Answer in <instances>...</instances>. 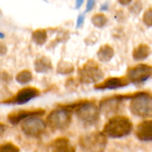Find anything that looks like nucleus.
Masks as SVG:
<instances>
[{"mask_svg": "<svg viewBox=\"0 0 152 152\" xmlns=\"http://www.w3.org/2000/svg\"><path fill=\"white\" fill-rule=\"evenodd\" d=\"M62 106L75 113L77 118L87 126L95 125L99 120L100 111L94 100L82 99Z\"/></svg>", "mask_w": 152, "mask_h": 152, "instance_id": "nucleus-1", "label": "nucleus"}, {"mask_svg": "<svg viewBox=\"0 0 152 152\" xmlns=\"http://www.w3.org/2000/svg\"><path fill=\"white\" fill-rule=\"evenodd\" d=\"M133 128V123L128 117L114 116L105 124L102 133L107 137L122 138L130 134Z\"/></svg>", "mask_w": 152, "mask_h": 152, "instance_id": "nucleus-2", "label": "nucleus"}, {"mask_svg": "<svg viewBox=\"0 0 152 152\" xmlns=\"http://www.w3.org/2000/svg\"><path fill=\"white\" fill-rule=\"evenodd\" d=\"M129 108L133 115L141 118L152 117V96L146 91L135 92Z\"/></svg>", "mask_w": 152, "mask_h": 152, "instance_id": "nucleus-3", "label": "nucleus"}, {"mask_svg": "<svg viewBox=\"0 0 152 152\" xmlns=\"http://www.w3.org/2000/svg\"><path fill=\"white\" fill-rule=\"evenodd\" d=\"M72 121V112L62 105L50 111L46 117V123L53 130H66Z\"/></svg>", "mask_w": 152, "mask_h": 152, "instance_id": "nucleus-4", "label": "nucleus"}, {"mask_svg": "<svg viewBox=\"0 0 152 152\" xmlns=\"http://www.w3.org/2000/svg\"><path fill=\"white\" fill-rule=\"evenodd\" d=\"M104 72L96 61L88 60L78 70V80L82 84L99 83L104 77Z\"/></svg>", "mask_w": 152, "mask_h": 152, "instance_id": "nucleus-5", "label": "nucleus"}, {"mask_svg": "<svg viewBox=\"0 0 152 152\" xmlns=\"http://www.w3.org/2000/svg\"><path fill=\"white\" fill-rule=\"evenodd\" d=\"M79 142L83 152H103L107 145V137L102 132H92L82 136Z\"/></svg>", "mask_w": 152, "mask_h": 152, "instance_id": "nucleus-6", "label": "nucleus"}, {"mask_svg": "<svg viewBox=\"0 0 152 152\" xmlns=\"http://www.w3.org/2000/svg\"><path fill=\"white\" fill-rule=\"evenodd\" d=\"M47 123L41 117H31L25 119L21 123V129L23 133L31 137H40L45 131Z\"/></svg>", "mask_w": 152, "mask_h": 152, "instance_id": "nucleus-7", "label": "nucleus"}, {"mask_svg": "<svg viewBox=\"0 0 152 152\" xmlns=\"http://www.w3.org/2000/svg\"><path fill=\"white\" fill-rule=\"evenodd\" d=\"M40 91L35 87H25L20 89L13 96L1 101L0 104L3 105H23L30 102L34 98L39 96Z\"/></svg>", "mask_w": 152, "mask_h": 152, "instance_id": "nucleus-8", "label": "nucleus"}, {"mask_svg": "<svg viewBox=\"0 0 152 152\" xmlns=\"http://www.w3.org/2000/svg\"><path fill=\"white\" fill-rule=\"evenodd\" d=\"M124 101L123 94H116L103 98L99 102L100 113L105 117H114L119 112L122 102Z\"/></svg>", "mask_w": 152, "mask_h": 152, "instance_id": "nucleus-9", "label": "nucleus"}, {"mask_svg": "<svg viewBox=\"0 0 152 152\" xmlns=\"http://www.w3.org/2000/svg\"><path fill=\"white\" fill-rule=\"evenodd\" d=\"M152 75V66L147 64H138L127 70L126 77L130 83L140 84L146 81Z\"/></svg>", "mask_w": 152, "mask_h": 152, "instance_id": "nucleus-10", "label": "nucleus"}, {"mask_svg": "<svg viewBox=\"0 0 152 152\" xmlns=\"http://www.w3.org/2000/svg\"><path fill=\"white\" fill-rule=\"evenodd\" d=\"M45 114V110L41 108L31 109H20L13 111L7 115V120L12 125H17L31 117H42Z\"/></svg>", "mask_w": 152, "mask_h": 152, "instance_id": "nucleus-11", "label": "nucleus"}, {"mask_svg": "<svg viewBox=\"0 0 152 152\" xmlns=\"http://www.w3.org/2000/svg\"><path fill=\"white\" fill-rule=\"evenodd\" d=\"M130 84V82L128 80L126 76L122 77H108L102 82L95 84L94 86L96 90H116L128 86Z\"/></svg>", "mask_w": 152, "mask_h": 152, "instance_id": "nucleus-12", "label": "nucleus"}, {"mask_svg": "<svg viewBox=\"0 0 152 152\" xmlns=\"http://www.w3.org/2000/svg\"><path fill=\"white\" fill-rule=\"evenodd\" d=\"M135 134L142 142L152 141V120H147L140 123L137 126Z\"/></svg>", "mask_w": 152, "mask_h": 152, "instance_id": "nucleus-13", "label": "nucleus"}, {"mask_svg": "<svg viewBox=\"0 0 152 152\" xmlns=\"http://www.w3.org/2000/svg\"><path fill=\"white\" fill-rule=\"evenodd\" d=\"M52 152H76V149L66 137H58L52 142Z\"/></svg>", "mask_w": 152, "mask_h": 152, "instance_id": "nucleus-14", "label": "nucleus"}, {"mask_svg": "<svg viewBox=\"0 0 152 152\" xmlns=\"http://www.w3.org/2000/svg\"><path fill=\"white\" fill-rule=\"evenodd\" d=\"M53 65L50 59L45 56L37 58L34 62V69L37 73L44 74L52 70Z\"/></svg>", "mask_w": 152, "mask_h": 152, "instance_id": "nucleus-15", "label": "nucleus"}, {"mask_svg": "<svg viewBox=\"0 0 152 152\" xmlns=\"http://www.w3.org/2000/svg\"><path fill=\"white\" fill-rule=\"evenodd\" d=\"M151 53V48L145 43L140 44L134 49L132 57L136 61H142L147 59Z\"/></svg>", "mask_w": 152, "mask_h": 152, "instance_id": "nucleus-16", "label": "nucleus"}, {"mask_svg": "<svg viewBox=\"0 0 152 152\" xmlns=\"http://www.w3.org/2000/svg\"><path fill=\"white\" fill-rule=\"evenodd\" d=\"M98 59L100 62H107L111 61L114 56V50L110 45L105 44L101 46L96 53Z\"/></svg>", "mask_w": 152, "mask_h": 152, "instance_id": "nucleus-17", "label": "nucleus"}, {"mask_svg": "<svg viewBox=\"0 0 152 152\" xmlns=\"http://www.w3.org/2000/svg\"><path fill=\"white\" fill-rule=\"evenodd\" d=\"M33 42L37 45L42 46L45 44L48 39L47 31L45 29H37L32 33L31 36Z\"/></svg>", "mask_w": 152, "mask_h": 152, "instance_id": "nucleus-18", "label": "nucleus"}, {"mask_svg": "<svg viewBox=\"0 0 152 152\" xmlns=\"http://www.w3.org/2000/svg\"><path fill=\"white\" fill-rule=\"evenodd\" d=\"M74 71V66L71 62L60 60L56 67V72L62 75H69Z\"/></svg>", "mask_w": 152, "mask_h": 152, "instance_id": "nucleus-19", "label": "nucleus"}, {"mask_svg": "<svg viewBox=\"0 0 152 152\" xmlns=\"http://www.w3.org/2000/svg\"><path fill=\"white\" fill-rule=\"evenodd\" d=\"M91 23L95 27L99 28H102L105 26L108 22V18L104 13H97L93 15L91 17Z\"/></svg>", "mask_w": 152, "mask_h": 152, "instance_id": "nucleus-20", "label": "nucleus"}, {"mask_svg": "<svg viewBox=\"0 0 152 152\" xmlns=\"http://www.w3.org/2000/svg\"><path fill=\"white\" fill-rule=\"evenodd\" d=\"M33 80V74L28 70H23L18 73L16 76V80L18 83L22 85L27 84Z\"/></svg>", "mask_w": 152, "mask_h": 152, "instance_id": "nucleus-21", "label": "nucleus"}, {"mask_svg": "<svg viewBox=\"0 0 152 152\" xmlns=\"http://www.w3.org/2000/svg\"><path fill=\"white\" fill-rule=\"evenodd\" d=\"M0 152H20V150L13 143L6 142L0 145Z\"/></svg>", "mask_w": 152, "mask_h": 152, "instance_id": "nucleus-22", "label": "nucleus"}, {"mask_svg": "<svg viewBox=\"0 0 152 152\" xmlns=\"http://www.w3.org/2000/svg\"><path fill=\"white\" fill-rule=\"evenodd\" d=\"M142 7H143V5H142V0H136L133 4L130 5L129 10L134 14L138 15L142 10Z\"/></svg>", "mask_w": 152, "mask_h": 152, "instance_id": "nucleus-23", "label": "nucleus"}, {"mask_svg": "<svg viewBox=\"0 0 152 152\" xmlns=\"http://www.w3.org/2000/svg\"><path fill=\"white\" fill-rule=\"evenodd\" d=\"M142 22L146 26L152 27V7H148L142 15Z\"/></svg>", "mask_w": 152, "mask_h": 152, "instance_id": "nucleus-24", "label": "nucleus"}, {"mask_svg": "<svg viewBox=\"0 0 152 152\" xmlns=\"http://www.w3.org/2000/svg\"><path fill=\"white\" fill-rule=\"evenodd\" d=\"M96 0H87L86 4V13H88V12L91 11L94 7L95 4H96Z\"/></svg>", "mask_w": 152, "mask_h": 152, "instance_id": "nucleus-25", "label": "nucleus"}, {"mask_svg": "<svg viewBox=\"0 0 152 152\" xmlns=\"http://www.w3.org/2000/svg\"><path fill=\"white\" fill-rule=\"evenodd\" d=\"M11 80V77L7 72H0V82H4V83H9Z\"/></svg>", "mask_w": 152, "mask_h": 152, "instance_id": "nucleus-26", "label": "nucleus"}, {"mask_svg": "<svg viewBox=\"0 0 152 152\" xmlns=\"http://www.w3.org/2000/svg\"><path fill=\"white\" fill-rule=\"evenodd\" d=\"M85 19H86V16H85L84 13H80V14H79L78 17H77L76 28H81V27L83 25V24H84Z\"/></svg>", "mask_w": 152, "mask_h": 152, "instance_id": "nucleus-27", "label": "nucleus"}, {"mask_svg": "<svg viewBox=\"0 0 152 152\" xmlns=\"http://www.w3.org/2000/svg\"><path fill=\"white\" fill-rule=\"evenodd\" d=\"M7 48L6 45L2 42H0V56H4L7 53Z\"/></svg>", "mask_w": 152, "mask_h": 152, "instance_id": "nucleus-28", "label": "nucleus"}, {"mask_svg": "<svg viewBox=\"0 0 152 152\" xmlns=\"http://www.w3.org/2000/svg\"><path fill=\"white\" fill-rule=\"evenodd\" d=\"M132 1H133V0H117V1H118L121 5L123 6L129 5V4H132Z\"/></svg>", "mask_w": 152, "mask_h": 152, "instance_id": "nucleus-29", "label": "nucleus"}, {"mask_svg": "<svg viewBox=\"0 0 152 152\" xmlns=\"http://www.w3.org/2000/svg\"><path fill=\"white\" fill-rule=\"evenodd\" d=\"M85 0H75V9H80L83 6Z\"/></svg>", "mask_w": 152, "mask_h": 152, "instance_id": "nucleus-30", "label": "nucleus"}, {"mask_svg": "<svg viewBox=\"0 0 152 152\" xmlns=\"http://www.w3.org/2000/svg\"><path fill=\"white\" fill-rule=\"evenodd\" d=\"M108 8H109V4H108V2H105L104 4H102V5H101L99 10H100L101 11H106V10H108Z\"/></svg>", "mask_w": 152, "mask_h": 152, "instance_id": "nucleus-31", "label": "nucleus"}, {"mask_svg": "<svg viewBox=\"0 0 152 152\" xmlns=\"http://www.w3.org/2000/svg\"><path fill=\"white\" fill-rule=\"evenodd\" d=\"M4 131H5V126L2 123H0V137L4 134Z\"/></svg>", "mask_w": 152, "mask_h": 152, "instance_id": "nucleus-32", "label": "nucleus"}, {"mask_svg": "<svg viewBox=\"0 0 152 152\" xmlns=\"http://www.w3.org/2000/svg\"><path fill=\"white\" fill-rule=\"evenodd\" d=\"M4 37H5V36H4V34H3V33L0 32V39H2L4 38Z\"/></svg>", "mask_w": 152, "mask_h": 152, "instance_id": "nucleus-33", "label": "nucleus"}]
</instances>
